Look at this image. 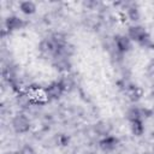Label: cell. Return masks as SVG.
Segmentation results:
<instances>
[{"instance_id": "15", "label": "cell", "mask_w": 154, "mask_h": 154, "mask_svg": "<svg viewBox=\"0 0 154 154\" xmlns=\"http://www.w3.org/2000/svg\"><path fill=\"white\" fill-rule=\"evenodd\" d=\"M58 143L60 146H67L69 143V137L66 135H59L58 136Z\"/></svg>"}, {"instance_id": "1", "label": "cell", "mask_w": 154, "mask_h": 154, "mask_svg": "<svg viewBox=\"0 0 154 154\" xmlns=\"http://www.w3.org/2000/svg\"><path fill=\"white\" fill-rule=\"evenodd\" d=\"M12 128L17 134H25L30 129V120L25 114L18 113L12 119Z\"/></svg>"}, {"instance_id": "11", "label": "cell", "mask_w": 154, "mask_h": 154, "mask_svg": "<svg viewBox=\"0 0 154 154\" xmlns=\"http://www.w3.org/2000/svg\"><path fill=\"white\" fill-rule=\"evenodd\" d=\"M59 82H60L64 91H70L72 89V87H73V81H72L71 77H67V76L66 77H63Z\"/></svg>"}, {"instance_id": "16", "label": "cell", "mask_w": 154, "mask_h": 154, "mask_svg": "<svg viewBox=\"0 0 154 154\" xmlns=\"http://www.w3.org/2000/svg\"><path fill=\"white\" fill-rule=\"evenodd\" d=\"M152 154H154V153H152Z\"/></svg>"}, {"instance_id": "13", "label": "cell", "mask_w": 154, "mask_h": 154, "mask_svg": "<svg viewBox=\"0 0 154 154\" xmlns=\"http://www.w3.org/2000/svg\"><path fill=\"white\" fill-rule=\"evenodd\" d=\"M128 14H129V17H130L131 20H138L140 19V12H138V10L136 7L129 8L128 10Z\"/></svg>"}, {"instance_id": "10", "label": "cell", "mask_w": 154, "mask_h": 154, "mask_svg": "<svg viewBox=\"0 0 154 154\" xmlns=\"http://www.w3.org/2000/svg\"><path fill=\"white\" fill-rule=\"evenodd\" d=\"M131 124V131L135 136H141L144 131V126H143V123L141 119H136L134 122L130 123Z\"/></svg>"}, {"instance_id": "3", "label": "cell", "mask_w": 154, "mask_h": 154, "mask_svg": "<svg viewBox=\"0 0 154 154\" xmlns=\"http://www.w3.org/2000/svg\"><path fill=\"white\" fill-rule=\"evenodd\" d=\"M64 89L60 84V82H52L46 89H45V95L47 96V99H51V100H57L59 99L63 94H64Z\"/></svg>"}, {"instance_id": "14", "label": "cell", "mask_w": 154, "mask_h": 154, "mask_svg": "<svg viewBox=\"0 0 154 154\" xmlns=\"http://www.w3.org/2000/svg\"><path fill=\"white\" fill-rule=\"evenodd\" d=\"M19 154H36V153H35V150H34V148H32L31 146L25 144V146H23V147H22V149H20V153H19Z\"/></svg>"}, {"instance_id": "4", "label": "cell", "mask_w": 154, "mask_h": 154, "mask_svg": "<svg viewBox=\"0 0 154 154\" xmlns=\"http://www.w3.org/2000/svg\"><path fill=\"white\" fill-rule=\"evenodd\" d=\"M114 40H116L117 49L120 53H125V52H128L131 48V40L128 36H125V35H117L114 37Z\"/></svg>"}, {"instance_id": "12", "label": "cell", "mask_w": 154, "mask_h": 154, "mask_svg": "<svg viewBox=\"0 0 154 154\" xmlns=\"http://www.w3.org/2000/svg\"><path fill=\"white\" fill-rule=\"evenodd\" d=\"M126 116H128V119L130 120V123L134 122V120H136V119H141V112H140L138 108H135V107L130 108L128 111Z\"/></svg>"}, {"instance_id": "2", "label": "cell", "mask_w": 154, "mask_h": 154, "mask_svg": "<svg viewBox=\"0 0 154 154\" xmlns=\"http://www.w3.org/2000/svg\"><path fill=\"white\" fill-rule=\"evenodd\" d=\"M128 37L131 41H135V42L142 45L149 37V35L147 34V31H146V29L143 26H141V25H132L128 30Z\"/></svg>"}, {"instance_id": "5", "label": "cell", "mask_w": 154, "mask_h": 154, "mask_svg": "<svg viewBox=\"0 0 154 154\" xmlns=\"http://www.w3.org/2000/svg\"><path fill=\"white\" fill-rule=\"evenodd\" d=\"M5 25H6V29H7L8 31H14V30L20 29L24 24H23V20H22L19 17L11 16V17H7V18H6Z\"/></svg>"}, {"instance_id": "8", "label": "cell", "mask_w": 154, "mask_h": 154, "mask_svg": "<svg viewBox=\"0 0 154 154\" xmlns=\"http://www.w3.org/2000/svg\"><path fill=\"white\" fill-rule=\"evenodd\" d=\"M19 8L24 14H32V13L36 12V5L32 1H23V2H20Z\"/></svg>"}, {"instance_id": "9", "label": "cell", "mask_w": 154, "mask_h": 154, "mask_svg": "<svg viewBox=\"0 0 154 154\" xmlns=\"http://www.w3.org/2000/svg\"><path fill=\"white\" fill-rule=\"evenodd\" d=\"M143 96V89L141 87L134 85L129 89V97L131 101H137Z\"/></svg>"}, {"instance_id": "6", "label": "cell", "mask_w": 154, "mask_h": 154, "mask_svg": "<svg viewBox=\"0 0 154 154\" xmlns=\"http://www.w3.org/2000/svg\"><path fill=\"white\" fill-rule=\"evenodd\" d=\"M40 49L43 53H48V54H57L58 52V46L52 41V38L49 40H43L40 43Z\"/></svg>"}, {"instance_id": "7", "label": "cell", "mask_w": 154, "mask_h": 154, "mask_svg": "<svg viewBox=\"0 0 154 154\" xmlns=\"http://www.w3.org/2000/svg\"><path fill=\"white\" fill-rule=\"evenodd\" d=\"M117 144H118V140L114 136H106L100 141V147L103 150H112L117 147Z\"/></svg>"}]
</instances>
